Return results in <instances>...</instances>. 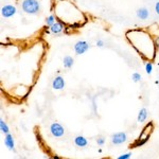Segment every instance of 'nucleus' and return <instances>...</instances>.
Returning <instances> with one entry per match:
<instances>
[{"label":"nucleus","instance_id":"nucleus-6","mask_svg":"<svg viewBox=\"0 0 159 159\" xmlns=\"http://www.w3.org/2000/svg\"><path fill=\"white\" fill-rule=\"evenodd\" d=\"M127 137H126V134L123 132H119V133H116L111 136V142L114 144H122L126 141Z\"/></svg>","mask_w":159,"mask_h":159},{"label":"nucleus","instance_id":"nucleus-9","mask_svg":"<svg viewBox=\"0 0 159 159\" xmlns=\"http://www.w3.org/2000/svg\"><path fill=\"white\" fill-rule=\"evenodd\" d=\"M4 144L7 148L10 150H14V147H15V142H14V139H13V136L7 133L6 134V137H4Z\"/></svg>","mask_w":159,"mask_h":159},{"label":"nucleus","instance_id":"nucleus-3","mask_svg":"<svg viewBox=\"0 0 159 159\" xmlns=\"http://www.w3.org/2000/svg\"><path fill=\"white\" fill-rule=\"evenodd\" d=\"M22 11L27 14H36L39 11V2L37 0H24L21 4Z\"/></svg>","mask_w":159,"mask_h":159},{"label":"nucleus","instance_id":"nucleus-17","mask_svg":"<svg viewBox=\"0 0 159 159\" xmlns=\"http://www.w3.org/2000/svg\"><path fill=\"white\" fill-rule=\"evenodd\" d=\"M132 79H133V81H134L135 83H137V82H140V80H141V75H140V73H138V72L133 73Z\"/></svg>","mask_w":159,"mask_h":159},{"label":"nucleus","instance_id":"nucleus-21","mask_svg":"<svg viewBox=\"0 0 159 159\" xmlns=\"http://www.w3.org/2000/svg\"><path fill=\"white\" fill-rule=\"evenodd\" d=\"M97 46L100 47V48L103 47V46H104V42H103V40H101V39H99L98 42H97Z\"/></svg>","mask_w":159,"mask_h":159},{"label":"nucleus","instance_id":"nucleus-2","mask_svg":"<svg viewBox=\"0 0 159 159\" xmlns=\"http://www.w3.org/2000/svg\"><path fill=\"white\" fill-rule=\"evenodd\" d=\"M153 129H154V125H153L152 122H150L148 124L145 125V127L142 129V132L140 133L138 140L136 141V143H135L136 147H140V145L144 144V143L148 140L151 134L153 133Z\"/></svg>","mask_w":159,"mask_h":159},{"label":"nucleus","instance_id":"nucleus-1","mask_svg":"<svg viewBox=\"0 0 159 159\" xmlns=\"http://www.w3.org/2000/svg\"><path fill=\"white\" fill-rule=\"evenodd\" d=\"M126 39L144 60L151 61L155 57L157 43L144 30H129L126 32Z\"/></svg>","mask_w":159,"mask_h":159},{"label":"nucleus","instance_id":"nucleus-15","mask_svg":"<svg viewBox=\"0 0 159 159\" xmlns=\"http://www.w3.org/2000/svg\"><path fill=\"white\" fill-rule=\"evenodd\" d=\"M0 129H1L2 133H4V134H7V133L10 132L9 129V126L7 125V123L3 121V120H0Z\"/></svg>","mask_w":159,"mask_h":159},{"label":"nucleus","instance_id":"nucleus-10","mask_svg":"<svg viewBox=\"0 0 159 159\" xmlns=\"http://www.w3.org/2000/svg\"><path fill=\"white\" fill-rule=\"evenodd\" d=\"M64 29V25L61 22H58V21H55L54 24L50 27V30L52 33H54V34H60V33L63 31Z\"/></svg>","mask_w":159,"mask_h":159},{"label":"nucleus","instance_id":"nucleus-18","mask_svg":"<svg viewBox=\"0 0 159 159\" xmlns=\"http://www.w3.org/2000/svg\"><path fill=\"white\" fill-rule=\"evenodd\" d=\"M145 71L148 73V74H151L152 73V71H153V65H152V63H147L145 64Z\"/></svg>","mask_w":159,"mask_h":159},{"label":"nucleus","instance_id":"nucleus-5","mask_svg":"<svg viewBox=\"0 0 159 159\" xmlns=\"http://www.w3.org/2000/svg\"><path fill=\"white\" fill-rule=\"evenodd\" d=\"M50 132L54 137H61L65 133V129L60 123H52L50 126Z\"/></svg>","mask_w":159,"mask_h":159},{"label":"nucleus","instance_id":"nucleus-23","mask_svg":"<svg viewBox=\"0 0 159 159\" xmlns=\"http://www.w3.org/2000/svg\"><path fill=\"white\" fill-rule=\"evenodd\" d=\"M156 43H157V47L159 48V37H157V39H156Z\"/></svg>","mask_w":159,"mask_h":159},{"label":"nucleus","instance_id":"nucleus-11","mask_svg":"<svg viewBox=\"0 0 159 159\" xmlns=\"http://www.w3.org/2000/svg\"><path fill=\"white\" fill-rule=\"evenodd\" d=\"M74 143H75L76 147H80V148H84L87 145V139L83 136H78V137L74 138Z\"/></svg>","mask_w":159,"mask_h":159},{"label":"nucleus","instance_id":"nucleus-8","mask_svg":"<svg viewBox=\"0 0 159 159\" xmlns=\"http://www.w3.org/2000/svg\"><path fill=\"white\" fill-rule=\"evenodd\" d=\"M52 87L55 90H61L65 87V80L61 76H56L52 82Z\"/></svg>","mask_w":159,"mask_h":159},{"label":"nucleus","instance_id":"nucleus-20","mask_svg":"<svg viewBox=\"0 0 159 159\" xmlns=\"http://www.w3.org/2000/svg\"><path fill=\"white\" fill-rule=\"evenodd\" d=\"M104 142H105V139H104L103 137L98 138V140H97V143H98L99 145H103V144H104Z\"/></svg>","mask_w":159,"mask_h":159},{"label":"nucleus","instance_id":"nucleus-13","mask_svg":"<svg viewBox=\"0 0 159 159\" xmlns=\"http://www.w3.org/2000/svg\"><path fill=\"white\" fill-rule=\"evenodd\" d=\"M137 16L139 17L140 19H147L148 17V11L145 7H141V9L137 10Z\"/></svg>","mask_w":159,"mask_h":159},{"label":"nucleus","instance_id":"nucleus-22","mask_svg":"<svg viewBox=\"0 0 159 159\" xmlns=\"http://www.w3.org/2000/svg\"><path fill=\"white\" fill-rule=\"evenodd\" d=\"M155 11H156V13L159 15V2H157L156 3V6H155Z\"/></svg>","mask_w":159,"mask_h":159},{"label":"nucleus","instance_id":"nucleus-7","mask_svg":"<svg viewBox=\"0 0 159 159\" xmlns=\"http://www.w3.org/2000/svg\"><path fill=\"white\" fill-rule=\"evenodd\" d=\"M16 14V7L14 6H11V4H7V6H4L1 9V15L6 18H9V17H12L13 15Z\"/></svg>","mask_w":159,"mask_h":159},{"label":"nucleus","instance_id":"nucleus-4","mask_svg":"<svg viewBox=\"0 0 159 159\" xmlns=\"http://www.w3.org/2000/svg\"><path fill=\"white\" fill-rule=\"evenodd\" d=\"M89 47L90 46H89V43L87 42H85V40H80V42H78L74 45V51H75V53L78 55L84 54L89 49Z\"/></svg>","mask_w":159,"mask_h":159},{"label":"nucleus","instance_id":"nucleus-12","mask_svg":"<svg viewBox=\"0 0 159 159\" xmlns=\"http://www.w3.org/2000/svg\"><path fill=\"white\" fill-rule=\"evenodd\" d=\"M148 117V110L147 108H141L139 110V114H138V118H137V121L139 123H142L147 120Z\"/></svg>","mask_w":159,"mask_h":159},{"label":"nucleus","instance_id":"nucleus-16","mask_svg":"<svg viewBox=\"0 0 159 159\" xmlns=\"http://www.w3.org/2000/svg\"><path fill=\"white\" fill-rule=\"evenodd\" d=\"M54 22H55V17L53 16V15H50V16H48L47 18H46V25H49V27H51Z\"/></svg>","mask_w":159,"mask_h":159},{"label":"nucleus","instance_id":"nucleus-14","mask_svg":"<svg viewBox=\"0 0 159 159\" xmlns=\"http://www.w3.org/2000/svg\"><path fill=\"white\" fill-rule=\"evenodd\" d=\"M63 64H64V67L65 68H71L73 66V58L71 56H65L64 57V61H63Z\"/></svg>","mask_w":159,"mask_h":159},{"label":"nucleus","instance_id":"nucleus-19","mask_svg":"<svg viewBox=\"0 0 159 159\" xmlns=\"http://www.w3.org/2000/svg\"><path fill=\"white\" fill-rule=\"evenodd\" d=\"M132 157V153H126V154H124V155H121V156H119V159H129Z\"/></svg>","mask_w":159,"mask_h":159}]
</instances>
